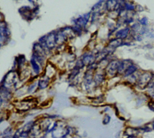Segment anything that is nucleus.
I'll return each instance as SVG.
<instances>
[{"label":"nucleus","instance_id":"f257e3e1","mask_svg":"<svg viewBox=\"0 0 154 138\" xmlns=\"http://www.w3.org/2000/svg\"><path fill=\"white\" fill-rule=\"evenodd\" d=\"M152 75H151L149 73H144L143 75H142L140 77V79L139 80V83L140 86H146L148 84H149L150 81L152 78Z\"/></svg>","mask_w":154,"mask_h":138},{"label":"nucleus","instance_id":"f03ea898","mask_svg":"<svg viewBox=\"0 0 154 138\" xmlns=\"http://www.w3.org/2000/svg\"><path fill=\"white\" fill-rule=\"evenodd\" d=\"M136 69H137V68H136V67L134 66H129V68L128 69V70H127L126 72V75H129L133 73Z\"/></svg>","mask_w":154,"mask_h":138},{"label":"nucleus","instance_id":"7ed1b4c3","mask_svg":"<svg viewBox=\"0 0 154 138\" xmlns=\"http://www.w3.org/2000/svg\"><path fill=\"white\" fill-rule=\"evenodd\" d=\"M147 106L151 111H154V101L153 100H150L149 101L147 104Z\"/></svg>","mask_w":154,"mask_h":138},{"label":"nucleus","instance_id":"20e7f679","mask_svg":"<svg viewBox=\"0 0 154 138\" xmlns=\"http://www.w3.org/2000/svg\"><path fill=\"white\" fill-rule=\"evenodd\" d=\"M147 22V20L146 18H143L141 20V22L143 23V24H146Z\"/></svg>","mask_w":154,"mask_h":138},{"label":"nucleus","instance_id":"39448f33","mask_svg":"<svg viewBox=\"0 0 154 138\" xmlns=\"http://www.w3.org/2000/svg\"><path fill=\"white\" fill-rule=\"evenodd\" d=\"M152 129L154 130V122H153L152 124Z\"/></svg>","mask_w":154,"mask_h":138},{"label":"nucleus","instance_id":"423d86ee","mask_svg":"<svg viewBox=\"0 0 154 138\" xmlns=\"http://www.w3.org/2000/svg\"></svg>","mask_w":154,"mask_h":138}]
</instances>
